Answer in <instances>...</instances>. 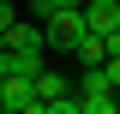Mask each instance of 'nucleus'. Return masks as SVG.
I'll return each mask as SVG.
<instances>
[{
  "mask_svg": "<svg viewBox=\"0 0 120 114\" xmlns=\"http://www.w3.org/2000/svg\"><path fill=\"white\" fill-rule=\"evenodd\" d=\"M30 18H48V48H60V54H72V42L90 30L84 24V6H72V0H36Z\"/></svg>",
  "mask_w": 120,
  "mask_h": 114,
  "instance_id": "f257e3e1",
  "label": "nucleus"
},
{
  "mask_svg": "<svg viewBox=\"0 0 120 114\" xmlns=\"http://www.w3.org/2000/svg\"><path fill=\"white\" fill-rule=\"evenodd\" d=\"M84 24H90V36H120V0H90L84 6Z\"/></svg>",
  "mask_w": 120,
  "mask_h": 114,
  "instance_id": "f03ea898",
  "label": "nucleus"
},
{
  "mask_svg": "<svg viewBox=\"0 0 120 114\" xmlns=\"http://www.w3.org/2000/svg\"><path fill=\"white\" fill-rule=\"evenodd\" d=\"M42 72H48V60H42V54H12V48L0 54V78H24V84H36Z\"/></svg>",
  "mask_w": 120,
  "mask_h": 114,
  "instance_id": "7ed1b4c3",
  "label": "nucleus"
},
{
  "mask_svg": "<svg viewBox=\"0 0 120 114\" xmlns=\"http://www.w3.org/2000/svg\"><path fill=\"white\" fill-rule=\"evenodd\" d=\"M36 108V84H24V78H0V114H24Z\"/></svg>",
  "mask_w": 120,
  "mask_h": 114,
  "instance_id": "20e7f679",
  "label": "nucleus"
},
{
  "mask_svg": "<svg viewBox=\"0 0 120 114\" xmlns=\"http://www.w3.org/2000/svg\"><path fill=\"white\" fill-rule=\"evenodd\" d=\"M72 60H78V66H84V72H102V66H108V42H102V36H90V30H84V36H78V42H72Z\"/></svg>",
  "mask_w": 120,
  "mask_h": 114,
  "instance_id": "39448f33",
  "label": "nucleus"
},
{
  "mask_svg": "<svg viewBox=\"0 0 120 114\" xmlns=\"http://www.w3.org/2000/svg\"><path fill=\"white\" fill-rule=\"evenodd\" d=\"M84 114H120V96H78Z\"/></svg>",
  "mask_w": 120,
  "mask_h": 114,
  "instance_id": "423d86ee",
  "label": "nucleus"
},
{
  "mask_svg": "<svg viewBox=\"0 0 120 114\" xmlns=\"http://www.w3.org/2000/svg\"><path fill=\"white\" fill-rule=\"evenodd\" d=\"M42 114H84V102H78V96H66V102H42Z\"/></svg>",
  "mask_w": 120,
  "mask_h": 114,
  "instance_id": "0eeeda50",
  "label": "nucleus"
}]
</instances>
